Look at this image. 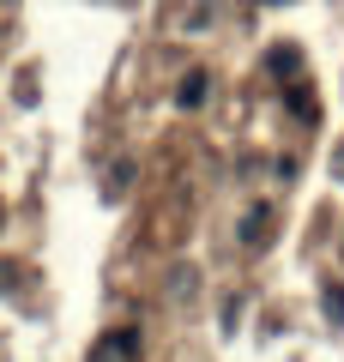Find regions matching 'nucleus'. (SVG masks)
Instances as JSON below:
<instances>
[{
    "label": "nucleus",
    "mask_w": 344,
    "mask_h": 362,
    "mask_svg": "<svg viewBox=\"0 0 344 362\" xmlns=\"http://www.w3.org/2000/svg\"><path fill=\"white\" fill-rule=\"evenodd\" d=\"M139 356V326H115L91 344V362H133Z\"/></svg>",
    "instance_id": "obj_1"
},
{
    "label": "nucleus",
    "mask_w": 344,
    "mask_h": 362,
    "mask_svg": "<svg viewBox=\"0 0 344 362\" xmlns=\"http://www.w3.org/2000/svg\"><path fill=\"white\" fill-rule=\"evenodd\" d=\"M200 97H205V73L181 78V90H176V103H181V109H193V103H200Z\"/></svg>",
    "instance_id": "obj_2"
},
{
    "label": "nucleus",
    "mask_w": 344,
    "mask_h": 362,
    "mask_svg": "<svg viewBox=\"0 0 344 362\" xmlns=\"http://www.w3.org/2000/svg\"><path fill=\"white\" fill-rule=\"evenodd\" d=\"M266 223H272V218H266V206H260V218L242 223V242H266Z\"/></svg>",
    "instance_id": "obj_3"
},
{
    "label": "nucleus",
    "mask_w": 344,
    "mask_h": 362,
    "mask_svg": "<svg viewBox=\"0 0 344 362\" xmlns=\"http://www.w3.org/2000/svg\"><path fill=\"white\" fill-rule=\"evenodd\" d=\"M326 314H332V320H344V290L338 284H326Z\"/></svg>",
    "instance_id": "obj_4"
}]
</instances>
